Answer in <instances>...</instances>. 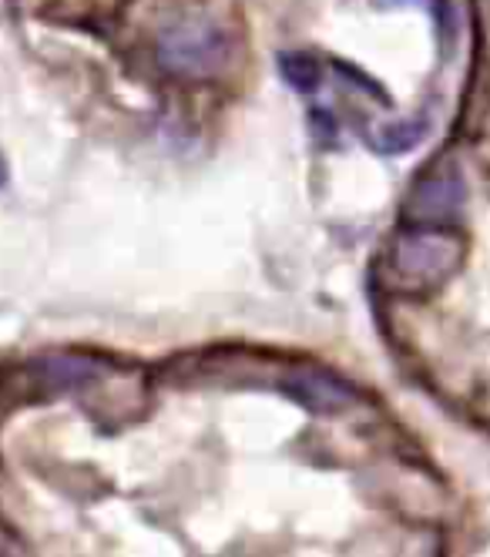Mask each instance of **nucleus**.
Here are the masks:
<instances>
[{"label":"nucleus","instance_id":"nucleus-1","mask_svg":"<svg viewBox=\"0 0 490 557\" xmlns=\"http://www.w3.org/2000/svg\"><path fill=\"white\" fill-rule=\"evenodd\" d=\"M464 262V238L440 225H414L393 238L387 265L406 289H433Z\"/></svg>","mask_w":490,"mask_h":557},{"label":"nucleus","instance_id":"nucleus-2","mask_svg":"<svg viewBox=\"0 0 490 557\" xmlns=\"http://www.w3.org/2000/svg\"><path fill=\"white\" fill-rule=\"evenodd\" d=\"M158 58L179 77H212L229 61V37L209 21L179 24L161 34Z\"/></svg>","mask_w":490,"mask_h":557},{"label":"nucleus","instance_id":"nucleus-3","mask_svg":"<svg viewBox=\"0 0 490 557\" xmlns=\"http://www.w3.org/2000/svg\"><path fill=\"white\" fill-rule=\"evenodd\" d=\"M272 386L282 389L285 396H293L296 404H303L313 413H343L356 404V393L350 383H343L340 376L326 373V370H316V367L282 370Z\"/></svg>","mask_w":490,"mask_h":557},{"label":"nucleus","instance_id":"nucleus-4","mask_svg":"<svg viewBox=\"0 0 490 557\" xmlns=\"http://www.w3.org/2000/svg\"><path fill=\"white\" fill-rule=\"evenodd\" d=\"M464 198H467V188L457 169H433L414 185L411 198H406V219L414 225L451 222L464 209Z\"/></svg>","mask_w":490,"mask_h":557},{"label":"nucleus","instance_id":"nucleus-5","mask_svg":"<svg viewBox=\"0 0 490 557\" xmlns=\"http://www.w3.org/2000/svg\"><path fill=\"white\" fill-rule=\"evenodd\" d=\"M430 132L427 117H411V122H396V125H383L380 132H373L370 145L380 154H403V151H414Z\"/></svg>","mask_w":490,"mask_h":557},{"label":"nucleus","instance_id":"nucleus-6","mask_svg":"<svg viewBox=\"0 0 490 557\" xmlns=\"http://www.w3.org/2000/svg\"><path fill=\"white\" fill-rule=\"evenodd\" d=\"M279 67H282V77L290 82L296 91H303V95H309V91H316L319 88V82H322V71H319V61L316 58H309V54H285L282 61H279Z\"/></svg>","mask_w":490,"mask_h":557},{"label":"nucleus","instance_id":"nucleus-7","mask_svg":"<svg viewBox=\"0 0 490 557\" xmlns=\"http://www.w3.org/2000/svg\"><path fill=\"white\" fill-rule=\"evenodd\" d=\"M373 4H377V8H427V11L437 14L440 0H373Z\"/></svg>","mask_w":490,"mask_h":557},{"label":"nucleus","instance_id":"nucleus-8","mask_svg":"<svg viewBox=\"0 0 490 557\" xmlns=\"http://www.w3.org/2000/svg\"><path fill=\"white\" fill-rule=\"evenodd\" d=\"M8 182V165H4V158H0V185Z\"/></svg>","mask_w":490,"mask_h":557}]
</instances>
